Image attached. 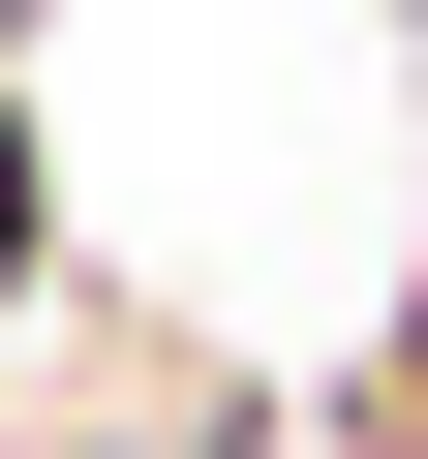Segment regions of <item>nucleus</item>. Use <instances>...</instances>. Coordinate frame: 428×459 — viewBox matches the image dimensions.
<instances>
[{"label":"nucleus","instance_id":"obj_1","mask_svg":"<svg viewBox=\"0 0 428 459\" xmlns=\"http://www.w3.org/2000/svg\"><path fill=\"white\" fill-rule=\"evenodd\" d=\"M0 307H31V123H0Z\"/></svg>","mask_w":428,"mask_h":459}]
</instances>
